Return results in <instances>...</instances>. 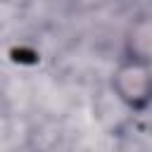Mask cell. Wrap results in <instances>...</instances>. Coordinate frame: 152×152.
I'll return each instance as SVG.
<instances>
[{
    "mask_svg": "<svg viewBox=\"0 0 152 152\" xmlns=\"http://www.w3.org/2000/svg\"><path fill=\"white\" fill-rule=\"evenodd\" d=\"M116 97L131 109H145L152 102V64L124 57L112 76Z\"/></svg>",
    "mask_w": 152,
    "mask_h": 152,
    "instance_id": "6da1fadb",
    "label": "cell"
},
{
    "mask_svg": "<svg viewBox=\"0 0 152 152\" xmlns=\"http://www.w3.org/2000/svg\"><path fill=\"white\" fill-rule=\"evenodd\" d=\"M124 52L128 59L152 64V17L135 19L124 38Z\"/></svg>",
    "mask_w": 152,
    "mask_h": 152,
    "instance_id": "7a4b0ae2",
    "label": "cell"
}]
</instances>
